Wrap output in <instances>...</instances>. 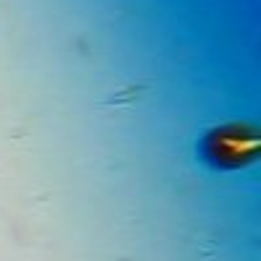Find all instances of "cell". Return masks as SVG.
Here are the masks:
<instances>
[{"mask_svg": "<svg viewBox=\"0 0 261 261\" xmlns=\"http://www.w3.org/2000/svg\"><path fill=\"white\" fill-rule=\"evenodd\" d=\"M256 134L251 128H241V125H227V128H217L204 139L201 151L206 162H212L214 167H238L246 165L256 157Z\"/></svg>", "mask_w": 261, "mask_h": 261, "instance_id": "6da1fadb", "label": "cell"}]
</instances>
